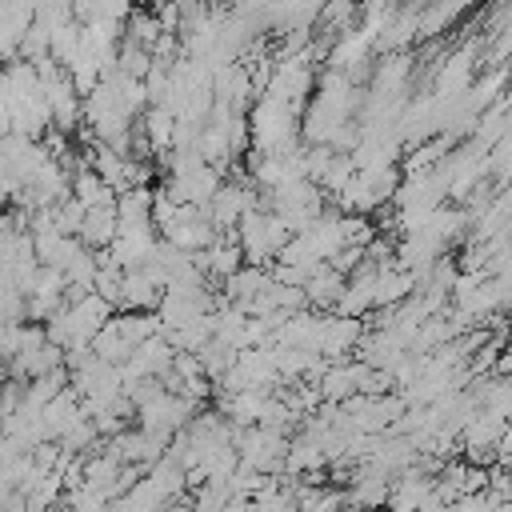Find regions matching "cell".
Here are the masks:
<instances>
[{
    "label": "cell",
    "instance_id": "cell-5",
    "mask_svg": "<svg viewBox=\"0 0 512 512\" xmlns=\"http://www.w3.org/2000/svg\"><path fill=\"white\" fill-rule=\"evenodd\" d=\"M0 376H4V364H0Z\"/></svg>",
    "mask_w": 512,
    "mask_h": 512
},
{
    "label": "cell",
    "instance_id": "cell-3",
    "mask_svg": "<svg viewBox=\"0 0 512 512\" xmlns=\"http://www.w3.org/2000/svg\"><path fill=\"white\" fill-rule=\"evenodd\" d=\"M324 448L320 444H312V440H300V444H292L288 452H284V468L292 472V476H312V472H320L324 468Z\"/></svg>",
    "mask_w": 512,
    "mask_h": 512
},
{
    "label": "cell",
    "instance_id": "cell-6",
    "mask_svg": "<svg viewBox=\"0 0 512 512\" xmlns=\"http://www.w3.org/2000/svg\"><path fill=\"white\" fill-rule=\"evenodd\" d=\"M376 512H384V508H376Z\"/></svg>",
    "mask_w": 512,
    "mask_h": 512
},
{
    "label": "cell",
    "instance_id": "cell-4",
    "mask_svg": "<svg viewBox=\"0 0 512 512\" xmlns=\"http://www.w3.org/2000/svg\"><path fill=\"white\" fill-rule=\"evenodd\" d=\"M68 512H108V496L104 492H96V488H88V484H80V480H72V484H64V500H60Z\"/></svg>",
    "mask_w": 512,
    "mask_h": 512
},
{
    "label": "cell",
    "instance_id": "cell-1",
    "mask_svg": "<svg viewBox=\"0 0 512 512\" xmlns=\"http://www.w3.org/2000/svg\"><path fill=\"white\" fill-rule=\"evenodd\" d=\"M284 452H288V444H284V436L272 432V428H256V432L240 436V448H236L240 464L252 468V472H268V468L284 464Z\"/></svg>",
    "mask_w": 512,
    "mask_h": 512
},
{
    "label": "cell",
    "instance_id": "cell-2",
    "mask_svg": "<svg viewBox=\"0 0 512 512\" xmlns=\"http://www.w3.org/2000/svg\"><path fill=\"white\" fill-rule=\"evenodd\" d=\"M432 496H436V480L408 468L400 480L388 484V504H384V508H388V512H420Z\"/></svg>",
    "mask_w": 512,
    "mask_h": 512
}]
</instances>
